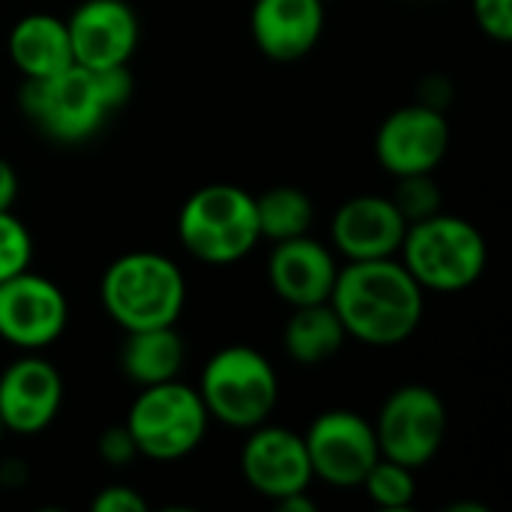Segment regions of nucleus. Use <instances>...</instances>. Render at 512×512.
<instances>
[{
  "label": "nucleus",
  "instance_id": "a211bd4d",
  "mask_svg": "<svg viewBox=\"0 0 512 512\" xmlns=\"http://www.w3.org/2000/svg\"><path fill=\"white\" fill-rule=\"evenodd\" d=\"M9 57L24 78H48L75 63L66 18L30 12L9 30Z\"/></svg>",
  "mask_w": 512,
  "mask_h": 512
},
{
  "label": "nucleus",
  "instance_id": "f3484780",
  "mask_svg": "<svg viewBox=\"0 0 512 512\" xmlns=\"http://www.w3.org/2000/svg\"><path fill=\"white\" fill-rule=\"evenodd\" d=\"M339 267L333 252L312 240L309 234L279 240L273 243L270 261H267V279L273 291L294 309V306H312L327 303L336 285Z\"/></svg>",
  "mask_w": 512,
  "mask_h": 512
},
{
  "label": "nucleus",
  "instance_id": "cd10ccee",
  "mask_svg": "<svg viewBox=\"0 0 512 512\" xmlns=\"http://www.w3.org/2000/svg\"><path fill=\"white\" fill-rule=\"evenodd\" d=\"M18 198V171L12 162L0 159V210H12Z\"/></svg>",
  "mask_w": 512,
  "mask_h": 512
},
{
  "label": "nucleus",
  "instance_id": "0eeeda50",
  "mask_svg": "<svg viewBox=\"0 0 512 512\" xmlns=\"http://www.w3.org/2000/svg\"><path fill=\"white\" fill-rule=\"evenodd\" d=\"M210 426V414L195 387L174 381L141 387L135 396L126 429L138 447V456L153 462H177L201 447Z\"/></svg>",
  "mask_w": 512,
  "mask_h": 512
},
{
  "label": "nucleus",
  "instance_id": "4be33fe9",
  "mask_svg": "<svg viewBox=\"0 0 512 512\" xmlns=\"http://www.w3.org/2000/svg\"><path fill=\"white\" fill-rule=\"evenodd\" d=\"M360 489H366L369 501L381 510H408L417 498V477L411 468L381 456L360 483Z\"/></svg>",
  "mask_w": 512,
  "mask_h": 512
},
{
  "label": "nucleus",
  "instance_id": "bb28decb",
  "mask_svg": "<svg viewBox=\"0 0 512 512\" xmlns=\"http://www.w3.org/2000/svg\"><path fill=\"white\" fill-rule=\"evenodd\" d=\"M93 512H144L147 501L132 486H105L93 498Z\"/></svg>",
  "mask_w": 512,
  "mask_h": 512
},
{
  "label": "nucleus",
  "instance_id": "9b49d317",
  "mask_svg": "<svg viewBox=\"0 0 512 512\" xmlns=\"http://www.w3.org/2000/svg\"><path fill=\"white\" fill-rule=\"evenodd\" d=\"M447 147L450 123L441 108L426 102L393 111L375 135V156L393 177L432 174L444 162Z\"/></svg>",
  "mask_w": 512,
  "mask_h": 512
},
{
  "label": "nucleus",
  "instance_id": "c85d7f7f",
  "mask_svg": "<svg viewBox=\"0 0 512 512\" xmlns=\"http://www.w3.org/2000/svg\"><path fill=\"white\" fill-rule=\"evenodd\" d=\"M276 507L282 512H315V501L306 492H297V495H288V498L276 501Z\"/></svg>",
  "mask_w": 512,
  "mask_h": 512
},
{
  "label": "nucleus",
  "instance_id": "20e7f679",
  "mask_svg": "<svg viewBox=\"0 0 512 512\" xmlns=\"http://www.w3.org/2000/svg\"><path fill=\"white\" fill-rule=\"evenodd\" d=\"M399 255L423 291L456 294L486 273L489 243L468 219L438 210L405 228Z\"/></svg>",
  "mask_w": 512,
  "mask_h": 512
},
{
  "label": "nucleus",
  "instance_id": "6e6552de",
  "mask_svg": "<svg viewBox=\"0 0 512 512\" xmlns=\"http://www.w3.org/2000/svg\"><path fill=\"white\" fill-rule=\"evenodd\" d=\"M447 423V405L432 387L405 384L387 396L372 426L384 459L420 471L441 453Z\"/></svg>",
  "mask_w": 512,
  "mask_h": 512
},
{
  "label": "nucleus",
  "instance_id": "2eb2a0df",
  "mask_svg": "<svg viewBox=\"0 0 512 512\" xmlns=\"http://www.w3.org/2000/svg\"><path fill=\"white\" fill-rule=\"evenodd\" d=\"M408 222L387 195H357L345 201L330 225L333 246L348 261L396 258Z\"/></svg>",
  "mask_w": 512,
  "mask_h": 512
},
{
  "label": "nucleus",
  "instance_id": "39448f33",
  "mask_svg": "<svg viewBox=\"0 0 512 512\" xmlns=\"http://www.w3.org/2000/svg\"><path fill=\"white\" fill-rule=\"evenodd\" d=\"M177 237L183 249L213 267L243 261L261 240L255 195L231 183H210L195 189L177 216Z\"/></svg>",
  "mask_w": 512,
  "mask_h": 512
},
{
  "label": "nucleus",
  "instance_id": "412c9836",
  "mask_svg": "<svg viewBox=\"0 0 512 512\" xmlns=\"http://www.w3.org/2000/svg\"><path fill=\"white\" fill-rule=\"evenodd\" d=\"M255 216L261 240H291L300 234H309L315 222L312 198L297 186H273L264 195L255 198Z\"/></svg>",
  "mask_w": 512,
  "mask_h": 512
},
{
  "label": "nucleus",
  "instance_id": "5701e85b",
  "mask_svg": "<svg viewBox=\"0 0 512 512\" xmlns=\"http://www.w3.org/2000/svg\"><path fill=\"white\" fill-rule=\"evenodd\" d=\"M396 210L402 213V219L411 225V222H420L426 216H435L441 210V186L435 183L432 174H408V177H399L396 183V192L390 195Z\"/></svg>",
  "mask_w": 512,
  "mask_h": 512
},
{
  "label": "nucleus",
  "instance_id": "aec40b11",
  "mask_svg": "<svg viewBox=\"0 0 512 512\" xmlns=\"http://www.w3.org/2000/svg\"><path fill=\"white\" fill-rule=\"evenodd\" d=\"M348 333L336 315V309L327 303H312V306H294L285 330H282V345L285 354L294 363L303 366H318L336 357L345 345Z\"/></svg>",
  "mask_w": 512,
  "mask_h": 512
},
{
  "label": "nucleus",
  "instance_id": "6ab92c4d",
  "mask_svg": "<svg viewBox=\"0 0 512 512\" xmlns=\"http://www.w3.org/2000/svg\"><path fill=\"white\" fill-rule=\"evenodd\" d=\"M183 360H186V348L177 333V324L129 330L120 348V369L138 387L174 381L183 369Z\"/></svg>",
  "mask_w": 512,
  "mask_h": 512
},
{
  "label": "nucleus",
  "instance_id": "a878e982",
  "mask_svg": "<svg viewBox=\"0 0 512 512\" xmlns=\"http://www.w3.org/2000/svg\"><path fill=\"white\" fill-rule=\"evenodd\" d=\"M96 450H99V459L108 462V465H129L135 456H138V447L129 435L126 426H111L99 435L96 441Z\"/></svg>",
  "mask_w": 512,
  "mask_h": 512
},
{
  "label": "nucleus",
  "instance_id": "f03ea898",
  "mask_svg": "<svg viewBox=\"0 0 512 512\" xmlns=\"http://www.w3.org/2000/svg\"><path fill=\"white\" fill-rule=\"evenodd\" d=\"M132 96L129 66L87 69L66 66L48 78H24L18 105L21 114L51 141L78 144L93 138L111 114H117Z\"/></svg>",
  "mask_w": 512,
  "mask_h": 512
},
{
  "label": "nucleus",
  "instance_id": "b1692460",
  "mask_svg": "<svg viewBox=\"0 0 512 512\" xmlns=\"http://www.w3.org/2000/svg\"><path fill=\"white\" fill-rule=\"evenodd\" d=\"M30 264H33V234L12 210H0V282L24 273Z\"/></svg>",
  "mask_w": 512,
  "mask_h": 512
},
{
  "label": "nucleus",
  "instance_id": "423d86ee",
  "mask_svg": "<svg viewBox=\"0 0 512 512\" xmlns=\"http://www.w3.org/2000/svg\"><path fill=\"white\" fill-rule=\"evenodd\" d=\"M198 396L210 420L231 429H255L279 405V375L252 345H228L201 369Z\"/></svg>",
  "mask_w": 512,
  "mask_h": 512
},
{
  "label": "nucleus",
  "instance_id": "9d476101",
  "mask_svg": "<svg viewBox=\"0 0 512 512\" xmlns=\"http://www.w3.org/2000/svg\"><path fill=\"white\" fill-rule=\"evenodd\" d=\"M69 324V303L57 282L30 267L0 282V339L18 351H45Z\"/></svg>",
  "mask_w": 512,
  "mask_h": 512
},
{
  "label": "nucleus",
  "instance_id": "7ed1b4c3",
  "mask_svg": "<svg viewBox=\"0 0 512 512\" xmlns=\"http://www.w3.org/2000/svg\"><path fill=\"white\" fill-rule=\"evenodd\" d=\"M99 297L108 318L126 333L171 327L186 306V279L168 255L126 252L102 273Z\"/></svg>",
  "mask_w": 512,
  "mask_h": 512
},
{
  "label": "nucleus",
  "instance_id": "393cba45",
  "mask_svg": "<svg viewBox=\"0 0 512 512\" xmlns=\"http://www.w3.org/2000/svg\"><path fill=\"white\" fill-rule=\"evenodd\" d=\"M474 18L489 39L512 42V0H474Z\"/></svg>",
  "mask_w": 512,
  "mask_h": 512
},
{
  "label": "nucleus",
  "instance_id": "ddd939ff",
  "mask_svg": "<svg viewBox=\"0 0 512 512\" xmlns=\"http://www.w3.org/2000/svg\"><path fill=\"white\" fill-rule=\"evenodd\" d=\"M63 408V378L39 351H24L0 372V423L12 435L45 432Z\"/></svg>",
  "mask_w": 512,
  "mask_h": 512
},
{
  "label": "nucleus",
  "instance_id": "dca6fc26",
  "mask_svg": "<svg viewBox=\"0 0 512 512\" xmlns=\"http://www.w3.org/2000/svg\"><path fill=\"white\" fill-rule=\"evenodd\" d=\"M249 27L267 60L297 63L321 42L324 0H255Z\"/></svg>",
  "mask_w": 512,
  "mask_h": 512
},
{
  "label": "nucleus",
  "instance_id": "f257e3e1",
  "mask_svg": "<svg viewBox=\"0 0 512 512\" xmlns=\"http://www.w3.org/2000/svg\"><path fill=\"white\" fill-rule=\"evenodd\" d=\"M330 306L348 339L393 348L417 333L426 312V291L396 258L348 261L336 276Z\"/></svg>",
  "mask_w": 512,
  "mask_h": 512
},
{
  "label": "nucleus",
  "instance_id": "4468645a",
  "mask_svg": "<svg viewBox=\"0 0 512 512\" xmlns=\"http://www.w3.org/2000/svg\"><path fill=\"white\" fill-rule=\"evenodd\" d=\"M72 57L87 69H117L129 66L141 24L126 0H81L66 18Z\"/></svg>",
  "mask_w": 512,
  "mask_h": 512
},
{
  "label": "nucleus",
  "instance_id": "c756f323",
  "mask_svg": "<svg viewBox=\"0 0 512 512\" xmlns=\"http://www.w3.org/2000/svg\"><path fill=\"white\" fill-rule=\"evenodd\" d=\"M3 432H6V429H3V423H0V438H3Z\"/></svg>",
  "mask_w": 512,
  "mask_h": 512
},
{
  "label": "nucleus",
  "instance_id": "1a4fd4ad",
  "mask_svg": "<svg viewBox=\"0 0 512 512\" xmlns=\"http://www.w3.org/2000/svg\"><path fill=\"white\" fill-rule=\"evenodd\" d=\"M312 477L333 489H357L381 459L375 426L357 411H324L303 435Z\"/></svg>",
  "mask_w": 512,
  "mask_h": 512
},
{
  "label": "nucleus",
  "instance_id": "f8f14e48",
  "mask_svg": "<svg viewBox=\"0 0 512 512\" xmlns=\"http://www.w3.org/2000/svg\"><path fill=\"white\" fill-rule=\"evenodd\" d=\"M240 471L249 489L267 501H282L297 492H309L312 465L303 435L285 426H255L240 450Z\"/></svg>",
  "mask_w": 512,
  "mask_h": 512
}]
</instances>
